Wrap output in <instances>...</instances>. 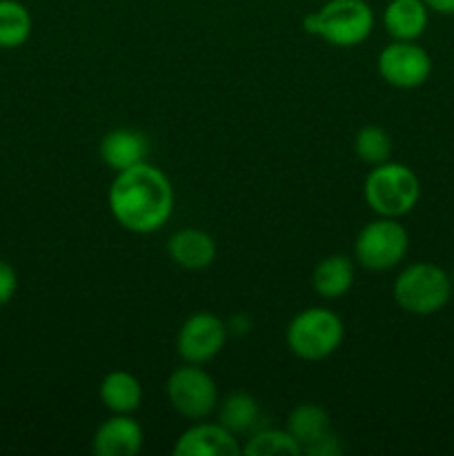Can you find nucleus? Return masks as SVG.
<instances>
[{
  "instance_id": "1",
  "label": "nucleus",
  "mask_w": 454,
  "mask_h": 456,
  "mask_svg": "<svg viewBox=\"0 0 454 456\" xmlns=\"http://www.w3.org/2000/svg\"><path fill=\"white\" fill-rule=\"evenodd\" d=\"M174 187L163 169L145 160L116 172L107 191V205L123 230L132 234H154L174 214Z\"/></svg>"
},
{
  "instance_id": "2",
  "label": "nucleus",
  "mask_w": 454,
  "mask_h": 456,
  "mask_svg": "<svg viewBox=\"0 0 454 456\" xmlns=\"http://www.w3.org/2000/svg\"><path fill=\"white\" fill-rule=\"evenodd\" d=\"M303 29L332 47H356L374 29V12L365 0H328L303 18Z\"/></svg>"
},
{
  "instance_id": "3",
  "label": "nucleus",
  "mask_w": 454,
  "mask_h": 456,
  "mask_svg": "<svg viewBox=\"0 0 454 456\" xmlns=\"http://www.w3.org/2000/svg\"><path fill=\"white\" fill-rule=\"evenodd\" d=\"M363 199L377 216L401 218L417 208L421 181L412 167L396 160L374 165L363 183Z\"/></svg>"
},
{
  "instance_id": "4",
  "label": "nucleus",
  "mask_w": 454,
  "mask_h": 456,
  "mask_svg": "<svg viewBox=\"0 0 454 456\" xmlns=\"http://www.w3.org/2000/svg\"><path fill=\"white\" fill-rule=\"evenodd\" d=\"M345 325L329 307H305L289 321L285 341L289 352L303 361H323L341 347Z\"/></svg>"
},
{
  "instance_id": "5",
  "label": "nucleus",
  "mask_w": 454,
  "mask_h": 456,
  "mask_svg": "<svg viewBox=\"0 0 454 456\" xmlns=\"http://www.w3.org/2000/svg\"><path fill=\"white\" fill-rule=\"evenodd\" d=\"M452 279L434 263H412L394 281L396 305L414 316H430L443 310L452 298Z\"/></svg>"
},
{
  "instance_id": "6",
  "label": "nucleus",
  "mask_w": 454,
  "mask_h": 456,
  "mask_svg": "<svg viewBox=\"0 0 454 456\" xmlns=\"http://www.w3.org/2000/svg\"><path fill=\"white\" fill-rule=\"evenodd\" d=\"M409 249V234L399 218L378 216L363 225L354 240V261L363 270L387 272L399 265Z\"/></svg>"
},
{
  "instance_id": "7",
  "label": "nucleus",
  "mask_w": 454,
  "mask_h": 456,
  "mask_svg": "<svg viewBox=\"0 0 454 456\" xmlns=\"http://www.w3.org/2000/svg\"><path fill=\"white\" fill-rule=\"evenodd\" d=\"M169 405L190 421H203L216 412L218 387L203 365L185 363L169 374L165 383Z\"/></svg>"
},
{
  "instance_id": "8",
  "label": "nucleus",
  "mask_w": 454,
  "mask_h": 456,
  "mask_svg": "<svg viewBox=\"0 0 454 456\" xmlns=\"http://www.w3.org/2000/svg\"><path fill=\"white\" fill-rule=\"evenodd\" d=\"M378 76L390 87L417 89L432 74V58L417 40H392L377 58Z\"/></svg>"
},
{
  "instance_id": "9",
  "label": "nucleus",
  "mask_w": 454,
  "mask_h": 456,
  "mask_svg": "<svg viewBox=\"0 0 454 456\" xmlns=\"http://www.w3.org/2000/svg\"><path fill=\"white\" fill-rule=\"evenodd\" d=\"M227 325L214 312H196L187 316L176 334V350L182 363L205 365L216 359L225 347Z\"/></svg>"
},
{
  "instance_id": "10",
  "label": "nucleus",
  "mask_w": 454,
  "mask_h": 456,
  "mask_svg": "<svg viewBox=\"0 0 454 456\" xmlns=\"http://www.w3.org/2000/svg\"><path fill=\"white\" fill-rule=\"evenodd\" d=\"M288 432L301 445L307 456H338L343 445L332 430V419L328 410L316 403H301L289 412Z\"/></svg>"
},
{
  "instance_id": "11",
  "label": "nucleus",
  "mask_w": 454,
  "mask_h": 456,
  "mask_svg": "<svg viewBox=\"0 0 454 456\" xmlns=\"http://www.w3.org/2000/svg\"><path fill=\"white\" fill-rule=\"evenodd\" d=\"M176 456H239V436L221 423H194L174 444Z\"/></svg>"
},
{
  "instance_id": "12",
  "label": "nucleus",
  "mask_w": 454,
  "mask_h": 456,
  "mask_svg": "<svg viewBox=\"0 0 454 456\" xmlns=\"http://www.w3.org/2000/svg\"><path fill=\"white\" fill-rule=\"evenodd\" d=\"M145 432L132 414H111L96 428L92 450L96 456H134L142 450Z\"/></svg>"
},
{
  "instance_id": "13",
  "label": "nucleus",
  "mask_w": 454,
  "mask_h": 456,
  "mask_svg": "<svg viewBox=\"0 0 454 456\" xmlns=\"http://www.w3.org/2000/svg\"><path fill=\"white\" fill-rule=\"evenodd\" d=\"M216 240L209 232L199 227H182L167 240V256L174 265L187 272L207 270L216 261Z\"/></svg>"
},
{
  "instance_id": "14",
  "label": "nucleus",
  "mask_w": 454,
  "mask_h": 456,
  "mask_svg": "<svg viewBox=\"0 0 454 456\" xmlns=\"http://www.w3.org/2000/svg\"><path fill=\"white\" fill-rule=\"evenodd\" d=\"M98 154L111 172H123L134 165L145 163L147 156H150V141L138 129L116 127L102 136Z\"/></svg>"
},
{
  "instance_id": "15",
  "label": "nucleus",
  "mask_w": 454,
  "mask_h": 456,
  "mask_svg": "<svg viewBox=\"0 0 454 456\" xmlns=\"http://www.w3.org/2000/svg\"><path fill=\"white\" fill-rule=\"evenodd\" d=\"M430 9L423 0H390L383 9V27L392 40H418L427 29Z\"/></svg>"
},
{
  "instance_id": "16",
  "label": "nucleus",
  "mask_w": 454,
  "mask_h": 456,
  "mask_svg": "<svg viewBox=\"0 0 454 456\" xmlns=\"http://www.w3.org/2000/svg\"><path fill=\"white\" fill-rule=\"evenodd\" d=\"M354 285V261L347 254H329L312 272V288L325 301L343 298Z\"/></svg>"
},
{
  "instance_id": "17",
  "label": "nucleus",
  "mask_w": 454,
  "mask_h": 456,
  "mask_svg": "<svg viewBox=\"0 0 454 456\" xmlns=\"http://www.w3.org/2000/svg\"><path fill=\"white\" fill-rule=\"evenodd\" d=\"M98 396L111 414H134L142 403V386L127 370H111L101 381Z\"/></svg>"
},
{
  "instance_id": "18",
  "label": "nucleus",
  "mask_w": 454,
  "mask_h": 456,
  "mask_svg": "<svg viewBox=\"0 0 454 456\" xmlns=\"http://www.w3.org/2000/svg\"><path fill=\"white\" fill-rule=\"evenodd\" d=\"M216 412H218V423L225 426L230 432H234L236 436L252 430V428L258 423V417H261L258 401L254 399L249 392H243V390L230 392L223 401L218 399Z\"/></svg>"
},
{
  "instance_id": "19",
  "label": "nucleus",
  "mask_w": 454,
  "mask_h": 456,
  "mask_svg": "<svg viewBox=\"0 0 454 456\" xmlns=\"http://www.w3.org/2000/svg\"><path fill=\"white\" fill-rule=\"evenodd\" d=\"M34 20L18 0H0V49H16L29 40Z\"/></svg>"
},
{
  "instance_id": "20",
  "label": "nucleus",
  "mask_w": 454,
  "mask_h": 456,
  "mask_svg": "<svg viewBox=\"0 0 454 456\" xmlns=\"http://www.w3.org/2000/svg\"><path fill=\"white\" fill-rule=\"evenodd\" d=\"M243 454L247 456H301V445L296 444L292 435L285 430H276V428H267V430H258L249 436L247 444L243 445Z\"/></svg>"
},
{
  "instance_id": "21",
  "label": "nucleus",
  "mask_w": 454,
  "mask_h": 456,
  "mask_svg": "<svg viewBox=\"0 0 454 456\" xmlns=\"http://www.w3.org/2000/svg\"><path fill=\"white\" fill-rule=\"evenodd\" d=\"M354 151L365 165L374 167L392 156V136L381 125H363L354 136Z\"/></svg>"
},
{
  "instance_id": "22",
  "label": "nucleus",
  "mask_w": 454,
  "mask_h": 456,
  "mask_svg": "<svg viewBox=\"0 0 454 456\" xmlns=\"http://www.w3.org/2000/svg\"><path fill=\"white\" fill-rule=\"evenodd\" d=\"M18 289V274L7 261L0 258V305H7Z\"/></svg>"
},
{
  "instance_id": "23",
  "label": "nucleus",
  "mask_w": 454,
  "mask_h": 456,
  "mask_svg": "<svg viewBox=\"0 0 454 456\" xmlns=\"http://www.w3.org/2000/svg\"><path fill=\"white\" fill-rule=\"evenodd\" d=\"M225 325H227V334H230V337L243 338L252 332L254 323L247 314H231L230 319L225 321Z\"/></svg>"
},
{
  "instance_id": "24",
  "label": "nucleus",
  "mask_w": 454,
  "mask_h": 456,
  "mask_svg": "<svg viewBox=\"0 0 454 456\" xmlns=\"http://www.w3.org/2000/svg\"><path fill=\"white\" fill-rule=\"evenodd\" d=\"M430 12L441 13V16H454V0H423Z\"/></svg>"
},
{
  "instance_id": "25",
  "label": "nucleus",
  "mask_w": 454,
  "mask_h": 456,
  "mask_svg": "<svg viewBox=\"0 0 454 456\" xmlns=\"http://www.w3.org/2000/svg\"><path fill=\"white\" fill-rule=\"evenodd\" d=\"M450 279H452V285H454V272H452V276H450Z\"/></svg>"
}]
</instances>
